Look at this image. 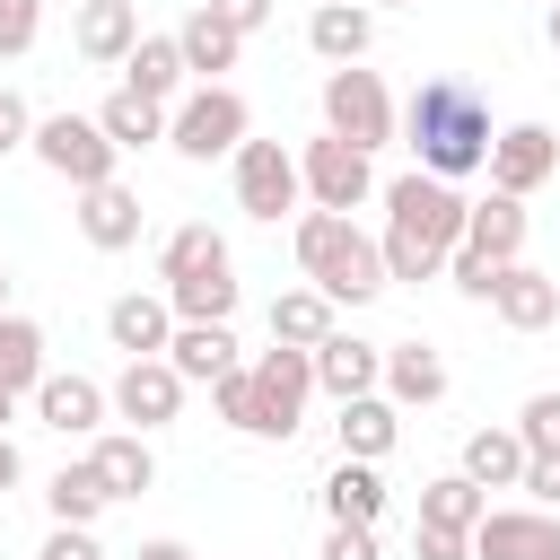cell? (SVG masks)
<instances>
[{
	"label": "cell",
	"mask_w": 560,
	"mask_h": 560,
	"mask_svg": "<svg viewBox=\"0 0 560 560\" xmlns=\"http://www.w3.org/2000/svg\"><path fill=\"white\" fill-rule=\"evenodd\" d=\"M298 192H306V175H298V158L280 149V140H245L236 149V210L245 219H289L298 210Z\"/></svg>",
	"instance_id": "cell-9"
},
{
	"label": "cell",
	"mask_w": 560,
	"mask_h": 560,
	"mask_svg": "<svg viewBox=\"0 0 560 560\" xmlns=\"http://www.w3.org/2000/svg\"><path fill=\"white\" fill-rule=\"evenodd\" d=\"M298 175H306V201H315V210H341V219H350V210L376 192V166H368V149H350V140H332V131L298 149Z\"/></svg>",
	"instance_id": "cell-8"
},
{
	"label": "cell",
	"mask_w": 560,
	"mask_h": 560,
	"mask_svg": "<svg viewBox=\"0 0 560 560\" xmlns=\"http://www.w3.org/2000/svg\"><path fill=\"white\" fill-rule=\"evenodd\" d=\"M70 44H79V61L122 70V61H131V44H140V9H131V0H88V9H79V26H70Z\"/></svg>",
	"instance_id": "cell-18"
},
{
	"label": "cell",
	"mask_w": 560,
	"mask_h": 560,
	"mask_svg": "<svg viewBox=\"0 0 560 560\" xmlns=\"http://www.w3.org/2000/svg\"><path fill=\"white\" fill-rule=\"evenodd\" d=\"M35 560H105V551H96V534H88V525H52Z\"/></svg>",
	"instance_id": "cell-43"
},
{
	"label": "cell",
	"mask_w": 560,
	"mask_h": 560,
	"mask_svg": "<svg viewBox=\"0 0 560 560\" xmlns=\"http://www.w3.org/2000/svg\"><path fill=\"white\" fill-rule=\"evenodd\" d=\"M324 516H332V525H376V516H385L376 464H350V455H341V464L324 472Z\"/></svg>",
	"instance_id": "cell-29"
},
{
	"label": "cell",
	"mask_w": 560,
	"mask_h": 560,
	"mask_svg": "<svg viewBox=\"0 0 560 560\" xmlns=\"http://www.w3.org/2000/svg\"><path fill=\"white\" fill-rule=\"evenodd\" d=\"M472 560H560V516L551 508H490L472 525Z\"/></svg>",
	"instance_id": "cell-11"
},
{
	"label": "cell",
	"mask_w": 560,
	"mask_h": 560,
	"mask_svg": "<svg viewBox=\"0 0 560 560\" xmlns=\"http://www.w3.org/2000/svg\"><path fill=\"white\" fill-rule=\"evenodd\" d=\"M341 324H332V298L324 289H280L271 298V341H289V350H315V341H332Z\"/></svg>",
	"instance_id": "cell-31"
},
{
	"label": "cell",
	"mask_w": 560,
	"mask_h": 560,
	"mask_svg": "<svg viewBox=\"0 0 560 560\" xmlns=\"http://www.w3.org/2000/svg\"><path fill=\"white\" fill-rule=\"evenodd\" d=\"M560 175V131L551 122H508L499 140H490V192H542Z\"/></svg>",
	"instance_id": "cell-10"
},
{
	"label": "cell",
	"mask_w": 560,
	"mask_h": 560,
	"mask_svg": "<svg viewBox=\"0 0 560 560\" xmlns=\"http://www.w3.org/2000/svg\"><path fill=\"white\" fill-rule=\"evenodd\" d=\"M88 464L105 472V490H114V499H140V490L158 481V455H149V438H140V429H96V438H88Z\"/></svg>",
	"instance_id": "cell-23"
},
{
	"label": "cell",
	"mask_w": 560,
	"mask_h": 560,
	"mask_svg": "<svg viewBox=\"0 0 560 560\" xmlns=\"http://www.w3.org/2000/svg\"><path fill=\"white\" fill-rule=\"evenodd\" d=\"M105 411H114V385H96V376H61V368H52V376L35 385V420L61 429V438H96Z\"/></svg>",
	"instance_id": "cell-14"
},
{
	"label": "cell",
	"mask_w": 560,
	"mask_h": 560,
	"mask_svg": "<svg viewBox=\"0 0 560 560\" xmlns=\"http://www.w3.org/2000/svg\"><path fill=\"white\" fill-rule=\"evenodd\" d=\"M332 429H341V455H350V464H385L394 438H402V411H394L385 394H359V402H341Z\"/></svg>",
	"instance_id": "cell-25"
},
{
	"label": "cell",
	"mask_w": 560,
	"mask_h": 560,
	"mask_svg": "<svg viewBox=\"0 0 560 560\" xmlns=\"http://www.w3.org/2000/svg\"><path fill=\"white\" fill-rule=\"evenodd\" d=\"M464 254H481V262H525V201H516V192L472 201V210H464Z\"/></svg>",
	"instance_id": "cell-20"
},
{
	"label": "cell",
	"mask_w": 560,
	"mask_h": 560,
	"mask_svg": "<svg viewBox=\"0 0 560 560\" xmlns=\"http://www.w3.org/2000/svg\"><path fill=\"white\" fill-rule=\"evenodd\" d=\"M158 280L166 289H184V280H236V254H228V236L210 219H192V228H175L158 245Z\"/></svg>",
	"instance_id": "cell-16"
},
{
	"label": "cell",
	"mask_w": 560,
	"mask_h": 560,
	"mask_svg": "<svg viewBox=\"0 0 560 560\" xmlns=\"http://www.w3.org/2000/svg\"><path fill=\"white\" fill-rule=\"evenodd\" d=\"M324 131L376 158V149H385L394 131H402V114H394V96H385V79L350 61V70H324Z\"/></svg>",
	"instance_id": "cell-4"
},
{
	"label": "cell",
	"mask_w": 560,
	"mask_h": 560,
	"mask_svg": "<svg viewBox=\"0 0 560 560\" xmlns=\"http://www.w3.org/2000/svg\"><path fill=\"white\" fill-rule=\"evenodd\" d=\"M184 411V376L166 368V359H122V376H114V420H131L140 438L149 429H166Z\"/></svg>",
	"instance_id": "cell-12"
},
{
	"label": "cell",
	"mask_w": 560,
	"mask_h": 560,
	"mask_svg": "<svg viewBox=\"0 0 560 560\" xmlns=\"http://www.w3.org/2000/svg\"><path fill=\"white\" fill-rule=\"evenodd\" d=\"M44 508H52V525H96V516L114 508V490H105V472H96V464L79 455V464H61V472H52Z\"/></svg>",
	"instance_id": "cell-32"
},
{
	"label": "cell",
	"mask_w": 560,
	"mask_h": 560,
	"mask_svg": "<svg viewBox=\"0 0 560 560\" xmlns=\"http://www.w3.org/2000/svg\"><path fill=\"white\" fill-rule=\"evenodd\" d=\"M9 149H35V114H26L18 88H0V158H9Z\"/></svg>",
	"instance_id": "cell-40"
},
{
	"label": "cell",
	"mask_w": 560,
	"mask_h": 560,
	"mask_svg": "<svg viewBox=\"0 0 560 560\" xmlns=\"http://www.w3.org/2000/svg\"><path fill=\"white\" fill-rule=\"evenodd\" d=\"M184 79H192V70H184V44H175V35H140V44H131V61H122V88H131V96H149V105H166Z\"/></svg>",
	"instance_id": "cell-27"
},
{
	"label": "cell",
	"mask_w": 560,
	"mask_h": 560,
	"mask_svg": "<svg viewBox=\"0 0 560 560\" xmlns=\"http://www.w3.org/2000/svg\"><path fill=\"white\" fill-rule=\"evenodd\" d=\"M551 52H560V9H551Z\"/></svg>",
	"instance_id": "cell-49"
},
{
	"label": "cell",
	"mask_w": 560,
	"mask_h": 560,
	"mask_svg": "<svg viewBox=\"0 0 560 560\" xmlns=\"http://www.w3.org/2000/svg\"><path fill=\"white\" fill-rule=\"evenodd\" d=\"M534 508H560V455H525V481H516Z\"/></svg>",
	"instance_id": "cell-41"
},
{
	"label": "cell",
	"mask_w": 560,
	"mask_h": 560,
	"mask_svg": "<svg viewBox=\"0 0 560 560\" xmlns=\"http://www.w3.org/2000/svg\"><path fill=\"white\" fill-rule=\"evenodd\" d=\"M298 271H306V289H324L332 306H368V298L385 289V245H376L359 219H341V210H306V219H298Z\"/></svg>",
	"instance_id": "cell-3"
},
{
	"label": "cell",
	"mask_w": 560,
	"mask_h": 560,
	"mask_svg": "<svg viewBox=\"0 0 560 560\" xmlns=\"http://www.w3.org/2000/svg\"><path fill=\"white\" fill-rule=\"evenodd\" d=\"M35 35H44V0H0V61L35 52Z\"/></svg>",
	"instance_id": "cell-36"
},
{
	"label": "cell",
	"mask_w": 560,
	"mask_h": 560,
	"mask_svg": "<svg viewBox=\"0 0 560 560\" xmlns=\"http://www.w3.org/2000/svg\"><path fill=\"white\" fill-rule=\"evenodd\" d=\"M481 516H490V490H481V481H464V472H438V481H420V525L472 534Z\"/></svg>",
	"instance_id": "cell-33"
},
{
	"label": "cell",
	"mask_w": 560,
	"mask_h": 560,
	"mask_svg": "<svg viewBox=\"0 0 560 560\" xmlns=\"http://www.w3.org/2000/svg\"><path fill=\"white\" fill-rule=\"evenodd\" d=\"M131 560H192V542H175V534H158V542H140Z\"/></svg>",
	"instance_id": "cell-46"
},
{
	"label": "cell",
	"mask_w": 560,
	"mask_h": 560,
	"mask_svg": "<svg viewBox=\"0 0 560 560\" xmlns=\"http://www.w3.org/2000/svg\"><path fill=\"white\" fill-rule=\"evenodd\" d=\"M499 271H508V262H481V254H464V245H455V262H446V280H455L464 298H481V306H490V289H499Z\"/></svg>",
	"instance_id": "cell-38"
},
{
	"label": "cell",
	"mask_w": 560,
	"mask_h": 560,
	"mask_svg": "<svg viewBox=\"0 0 560 560\" xmlns=\"http://www.w3.org/2000/svg\"><path fill=\"white\" fill-rule=\"evenodd\" d=\"M105 341H114L122 359H166V341H175V306L149 298V289H131V298L105 306Z\"/></svg>",
	"instance_id": "cell-17"
},
{
	"label": "cell",
	"mask_w": 560,
	"mask_h": 560,
	"mask_svg": "<svg viewBox=\"0 0 560 560\" xmlns=\"http://www.w3.org/2000/svg\"><path fill=\"white\" fill-rule=\"evenodd\" d=\"M210 402H219V420H228V429H245V438H254V368H228V376L210 385Z\"/></svg>",
	"instance_id": "cell-37"
},
{
	"label": "cell",
	"mask_w": 560,
	"mask_h": 560,
	"mask_svg": "<svg viewBox=\"0 0 560 560\" xmlns=\"http://www.w3.org/2000/svg\"><path fill=\"white\" fill-rule=\"evenodd\" d=\"M324 560H385L376 551V525H332L324 534Z\"/></svg>",
	"instance_id": "cell-42"
},
{
	"label": "cell",
	"mask_w": 560,
	"mask_h": 560,
	"mask_svg": "<svg viewBox=\"0 0 560 560\" xmlns=\"http://www.w3.org/2000/svg\"><path fill=\"white\" fill-rule=\"evenodd\" d=\"M175 44H184V70H192L201 88H219V70H236V52H245V35H236L228 18H210V9H192V18L175 26Z\"/></svg>",
	"instance_id": "cell-26"
},
{
	"label": "cell",
	"mask_w": 560,
	"mask_h": 560,
	"mask_svg": "<svg viewBox=\"0 0 560 560\" xmlns=\"http://www.w3.org/2000/svg\"><path fill=\"white\" fill-rule=\"evenodd\" d=\"M438 394H446V359L429 341H394L385 350V402L394 411H429Z\"/></svg>",
	"instance_id": "cell-22"
},
{
	"label": "cell",
	"mask_w": 560,
	"mask_h": 560,
	"mask_svg": "<svg viewBox=\"0 0 560 560\" xmlns=\"http://www.w3.org/2000/svg\"><path fill=\"white\" fill-rule=\"evenodd\" d=\"M359 9H376V0H359Z\"/></svg>",
	"instance_id": "cell-51"
},
{
	"label": "cell",
	"mask_w": 560,
	"mask_h": 560,
	"mask_svg": "<svg viewBox=\"0 0 560 560\" xmlns=\"http://www.w3.org/2000/svg\"><path fill=\"white\" fill-rule=\"evenodd\" d=\"M9 411H18V394H0V429H9Z\"/></svg>",
	"instance_id": "cell-47"
},
{
	"label": "cell",
	"mask_w": 560,
	"mask_h": 560,
	"mask_svg": "<svg viewBox=\"0 0 560 560\" xmlns=\"http://www.w3.org/2000/svg\"><path fill=\"white\" fill-rule=\"evenodd\" d=\"M44 376H52L44 368V324L35 315H0V394H26L35 402Z\"/></svg>",
	"instance_id": "cell-30"
},
{
	"label": "cell",
	"mask_w": 560,
	"mask_h": 560,
	"mask_svg": "<svg viewBox=\"0 0 560 560\" xmlns=\"http://www.w3.org/2000/svg\"><path fill=\"white\" fill-rule=\"evenodd\" d=\"M490 105L472 96V79H420L411 105H402V149L420 158V175L455 184L472 166H490Z\"/></svg>",
	"instance_id": "cell-2"
},
{
	"label": "cell",
	"mask_w": 560,
	"mask_h": 560,
	"mask_svg": "<svg viewBox=\"0 0 560 560\" xmlns=\"http://www.w3.org/2000/svg\"><path fill=\"white\" fill-rule=\"evenodd\" d=\"M455 472L481 481V490H516V481H525V438H516V429H472Z\"/></svg>",
	"instance_id": "cell-28"
},
{
	"label": "cell",
	"mask_w": 560,
	"mask_h": 560,
	"mask_svg": "<svg viewBox=\"0 0 560 560\" xmlns=\"http://www.w3.org/2000/svg\"><path fill=\"white\" fill-rule=\"evenodd\" d=\"M245 131H254V114H245V96L219 79V88H192V96L175 105L166 149H175V158H192V166H210V158H236V149H245Z\"/></svg>",
	"instance_id": "cell-5"
},
{
	"label": "cell",
	"mask_w": 560,
	"mask_h": 560,
	"mask_svg": "<svg viewBox=\"0 0 560 560\" xmlns=\"http://www.w3.org/2000/svg\"><path fill=\"white\" fill-rule=\"evenodd\" d=\"M306 44H315L332 70H350V61H368V44H376V9H359V0H324V9L306 18Z\"/></svg>",
	"instance_id": "cell-21"
},
{
	"label": "cell",
	"mask_w": 560,
	"mask_h": 560,
	"mask_svg": "<svg viewBox=\"0 0 560 560\" xmlns=\"http://www.w3.org/2000/svg\"><path fill=\"white\" fill-rule=\"evenodd\" d=\"M166 368H175L184 385H219V376L236 368V332H228V324H175Z\"/></svg>",
	"instance_id": "cell-24"
},
{
	"label": "cell",
	"mask_w": 560,
	"mask_h": 560,
	"mask_svg": "<svg viewBox=\"0 0 560 560\" xmlns=\"http://www.w3.org/2000/svg\"><path fill=\"white\" fill-rule=\"evenodd\" d=\"M411 560H472V534H446V525H411Z\"/></svg>",
	"instance_id": "cell-39"
},
{
	"label": "cell",
	"mask_w": 560,
	"mask_h": 560,
	"mask_svg": "<svg viewBox=\"0 0 560 560\" xmlns=\"http://www.w3.org/2000/svg\"><path fill=\"white\" fill-rule=\"evenodd\" d=\"M542 9H560V0H542Z\"/></svg>",
	"instance_id": "cell-50"
},
{
	"label": "cell",
	"mask_w": 560,
	"mask_h": 560,
	"mask_svg": "<svg viewBox=\"0 0 560 560\" xmlns=\"http://www.w3.org/2000/svg\"><path fill=\"white\" fill-rule=\"evenodd\" d=\"M464 192L455 184H438V175H394L385 184V280H438L446 262H455V245H464Z\"/></svg>",
	"instance_id": "cell-1"
},
{
	"label": "cell",
	"mask_w": 560,
	"mask_h": 560,
	"mask_svg": "<svg viewBox=\"0 0 560 560\" xmlns=\"http://www.w3.org/2000/svg\"><path fill=\"white\" fill-rule=\"evenodd\" d=\"M490 315H499L508 332H551V324H560V280L534 271V262H508L499 289H490Z\"/></svg>",
	"instance_id": "cell-15"
},
{
	"label": "cell",
	"mask_w": 560,
	"mask_h": 560,
	"mask_svg": "<svg viewBox=\"0 0 560 560\" xmlns=\"http://www.w3.org/2000/svg\"><path fill=\"white\" fill-rule=\"evenodd\" d=\"M306 394H315V350L271 341V350L254 359V438H298Z\"/></svg>",
	"instance_id": "cell-7"
},
{
	"label": "cell",
	"mask_w": 560,
	"mask_h": 560,
	"mask_svg": "<svg viewBox=\"0 0 560 560\" xmlns=\"http://www.w3.org/2000/svg\"><path fill=\"white\" fill-rule=\"evenodd\" d=\"M516 438H525V455H560V394H525Z\"/></svg>",
	"instance_id": "cell-35"
},
{
	"label": "cell",
	"mask_w": 560,
	"mask_h": 560,
	"mask_svg": "<svg viewBox=\"0 0 560 560\" xmlns=\"http://www.w3.org/2000/svg\"><path fill=\"white\" fill-rule=\"evenodd\" d=\"M315 394H332V402L385 394V350H376V341H359V332H332V341H315Z\"/></svg>",
	"instance_id": "cell-13"
},
{
	"label": "cell",
	"mask_w": 560,
	"mask_h": 560,
	"mask_svg": "<svg viewBox=\"0 0 560 560\" xmlns=\"http://www.w3.org/2000/svg\"><path fill=\"white\" fill-rule=\"evenodd\" d=\"M79 236L96 245V254H122V245H140V192L114 175V184H96V192H79Z\"/></svg>",
	"instance_id": "cell-19"
},
{
	"label": "cell",
	"mask_w": 560,
	"mask_h": 560,
	"mask_svg": "<svg viewBox=\"0 0 560 560\" xmlns=\"http://www.w3.org/2000/svg\"><path fill=\"white\" fill-rule=\"evenodd\" d=\"M35 158L70 184V192H96V184H114V140H105V122L96 114H44L35 122Z\"/></svg>",
	"instance_id": "cell-6"
},
{
	"label": "cell",
	"mask_w": 560,
	"mask_h": 560,
	"mask_svg": "<svg viewBox=\"0 0 560 560\" xmlns=\"http://www.w3.org/2000/svg\"><path fill=\"white\" fill-rule=\"evenodd\" d=\"M96 122H105V140L114 149H149V140H166V105H149V96H131V88H114L105 105H96Z\"/></svg>",
	"instance_id": "cell-34"
},
{
	"label": "cell",
	"mask_w": 560,
	"mask_h": 560,
	"mask_svg": "<svg viewBox=\"0 0 560 560\" xmlns=\"http://www.w3.org/2000/svg\"><path fill=\"white\" fill-rule=\"evenodd\" d=\"M201 9H210V18H228L236 35H254V26L271 18V0H201Z\"/></svg>",
	"instance_id": "cell-44"
},
{
	"label": "cell",
	"mask_w": 560,
	"mask_h": 560,
	"mask_svg": "<svg viewBox=\"0 0 560 560\" xmlns=\"http://www.w3.org/2000/svg\"><path fill=\"white\" fill-rule=\"evenodd\" d=\"M18 472H26V455H18V438L0 429V490H18Z\"/></svg>",
	"instance_id": "cell-45"
},
{
	"label": "cell",
	"mask_w": 560,
	"mask_h": 560,
	"mask_svg": "<svg viewBox=\"0 0 560 560\" xmlns=\"http://www.w3.org/2000/svg\"><path fill=\"white\" fill-rule=\"evenodd\" d=\"M0 315H9V262H0Z\"/></svg>",
	"instance_id": "cell-48"
}]
</instances>
